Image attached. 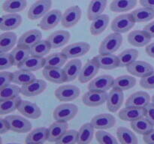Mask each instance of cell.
I'll return each mask as SVG.
<instances>
[{
    "instance_id": "44",
    "label": "cell",
    "mask_w": 154,
    "mask_h": 144,
    "mask_svg": "<svg viewBox=\"0 0 154 144\" xmlns=\"http://www.w3.org/2000/svg\"><path fill=\"white\" fill-rule=\"evenodd\" d=\"M35 79V76L31 71L20 69L13 73V82H12L23 86L32 82Z\"/></svg>"
},
{
    "instance_id": "3",
    "label": "cell",
    "mask_w": 154,
    "mask_h": 144,
    "mask_svg": "<svg viewBox=\"0 0 154 144\" xmlns=\"http://www.w3.org/2000/svg\"><path fill=\"white\" fill-rule=\"evenodd\" d=\"M135 22L132 18V14H125L114 18L111 22V27L114 32L122 34L132 29L135 26Z\"/></svg>"
},
{
    "instance_id": "5",
    "label": "cell",
    "mask_w": 154,
    "mask_h": 144,
    "mask_svg": "<svg viewBox=\"0 0 154 144\" xmlns=\"http://www.w3.org/2000/svg\"><path fill=\"white\" fill-rule=\"evenodd\" d=\"M80 88L73 85H64L58 87L55 91V96L60 101L69 102L78 98Z\"/></svg>"
},
{
    "instance_id": "14",
    "label": "cell",
    "mask_w": 154,
    "mask_h": 144,
    "mask_svg": "<svg viewBox=\"0 0 154 144\" xmlns=\"http://www.w3.org/2000/svg\"><path fill=\"white\" fill-rule=\"evenodd\" d=\"M108 94L104 92L89 90L82 97L83 103L90 107L100 106L106 102Z\"/></svg>"
},
{
    "instance_id": "54",
    "label": "cell",
    "mask_w": 154,
    "mask_h": 144,
    "mask_svg": "<svg viewBox=\"0 0 154 144\" xmlns=\"http://www.w3.org/2000/svg\"><path fill=\"white\" fill-rule=\"evenodd\" d=\"M143 140L145 143L154 144V129L146 134L143 135Z\"/></svg>"
},
{
    "instance_id": "24",
    "label": "cell",
    "mask_w": 154,
    "mask_h": 144,
    "mask_svg": "<svg viewBox=\"0 0 154 144\" xmlns=\"http://www.w3.org/2000/svg\"><path fill=\"white\" fill-rule=\"evenodd\" d=\"M94 58L103 70H112L119 67L118 56L114 54H99Z\"/></svg>"
},
{
    "instance_id": "33",
    "label": "cell",
    "mask_w": 154,
    "mask_h": 144,
    "mask_svg": "<svg viewBox=\"0 0 154 144\" xmlns=\"http://www.w3.org/2000/svg\"><path fill=\"white\" fill-rule=\"evenodd\" d=\"M95 128L91 122H87L83 124L78 130V143L87 144L93 140Z\"/></svg>"
},
{
    "instance_id": "17",
    "label": "cell",
    "mask_w": 154,
    "mask_h": 144,
    "mask_svg": "<svg viewBox=\"0 0 154 144\" xmlns=\"http://www.w3.org/2000/svg\"><path fill=\"white\" fill-rule=\"evenodd\" d=\"M145 116V108L135 107V106H126L120 110L118 117L121 120L126 122L135 121V120Z\"/></svg>"
},
{
    "instance_id": "50",
    "label": "cell",
    "mask_w": 154,
    "mask_h": 144,
    "mask_svg": "<svg viewBox=\"0 0 154 144\" xmlns=\"http://www.w3.org/2000/svg\"><path fill=\"white\" fill-rule=\"evenodd\" d=\"M140 85L145 89L154 88V71L144 77H141V80H140Z\"/></svg>"
},
{
    "instance_id": "26",
    "label": "cell",
    "mask_w": 154,
    "mask_h": 144,
    "mask_svg": "<svg viewBox=\"0 0 154 144\" xmlns=\"http://www.w3.org/2000/svg\"><path fill=\"white\" fill-rule=\"evenodd\" d=\"M70 39V33L68 31L59 30L51 33L48 37V40L49 41L52 49H57L63 46L69 42Z\"/></svg>"
},
{
    "instance_id": "35",
    "label": "cell",
    "mask_w": 154,
    "mask_h": 144,
    "mask_svg": "<svg viewBox=\"0 0 154 144\" xmlns=\"http://www.w3.org/2000/svg\"><path fill=\"white\" fill-rule=\"evenodd\" d=\"M137 0H114L110 4V9L116 13L126 12L136 6Z\"/></svg>"
},
{
    "instance_id": "21",
    "label": "cell",
    "mask_w": 154,
    "mask_h": 144,
    "mask_svg": "<svg viewBox=\"0 0 154 144\" xmlns=\"http://www.w3.org/2000/svg\"><path fill=\"white\" fill-rule=\"evenodd\" d=\"M152 38L144 30H134L128 34V41L136 47H142L148 44Z\"/></svg>"
},
{
    "instance_id": "52",
    "label": "cell",
    "mask_w": 154,
    "mask_h": 144,
    "mask_svg": "<svg viewBox=\"0 0 154 144\" xmlns=\"http://www.w3.org/2000/svg\"><path fill=\"white\" fill-rule=\"evenodd\" d=\"M144 108H145V117L154 126V104L153 103H149Z\"/></svg>"
},
{
    "instance_id": "41",
    "label": "cell",
    "mask_w": 154,
    "mask_h": 144,
    "mask_svg": "<svg viewBox=\"0 0 154 144\" xmlns=\"http://www.w3.org/2000/svg\"><path fill=\"white\" fill-rule=\"evenodd\" d=\"M26 4V0H6L2 4V9L8 13L17 14L24 10Z\"/></svg>"
},
{
    "instance_id": "49",
    "label": "cell",
    "mask_w": 154,
    "mask_h": 144,
    "mask_svg": "<svg viewBox=\"0 0 154 144\" xmlns=\"http://www.w3.org/2000/svg\"><path fill=\"white\" fill-rule=\"evenodd\" d=\"M14 65V61L11 53L0 52V70H4L8 69Z\"/></svg>"
},
{
    "instance_id": "4",
    "label": "cell",
    "mask_w": 154,
    "mask_h": 144,
    "mask_svg": "<svg viewBox=\"0 0 154 144\" xmlns=\"http://www.w3.org/2000/svg\"><path fill=\"white\" fill-rule=\"evenodd\" d=\"M5 118L10 126V130L15 133H27L32 129L31 122L20 116L10 115L6 116Z\"/></svg>"
},
{
    "instance_id": "57",
    "label": "cell",
    "mask_w": 154,
    "mask_h": 144,
    "mask_svg": "<svg viewBox=\"0 0 154 144\" xmlns=\"http://www.w3.org/2000/svg\"><path fill=\"white\" fill-rule=\"evenodd\" d=\"M146 52H147V55L149 56L154 58V42L153 43L150 44L149 45H147V47H146Z\"/></svg>"
},
{
    "instance_id": "7",
    "label": "cell",
    "mask_w": 154,
    "mask_h": 144,
    "mask_svg": "<svg viewBox=\"0 0 154 144\" xmlns=\"http://www.w3.org/2000/svg\"><path fill=\"white\" fill-rule=\"evenodd\" d=\"M63 14L61 11L57 9L49 10L45 16L42 17V20L40 21L38 24V26L41 29L48 31L52 28H55L60 22H61Z\"/></svg>"
},
{
    "instance_id": "32",
    "label": "cell",
    "mask_w": 154,
    "mask_h": 144,
    "mask_svg": "<svg viewBox=\"0 0 154 144\" xmlns=\"http://www.w3.org/2000/svg\"><path fill=\"white\" fill-rule=\"evenodd\" d=\"M17 37L14 32H6L0 35V52H8L16 44Z\"/></svg>"
},
{
    "instance_id": "10",
    "label": "cell",
    "mask_w": 154,
    "mask_h": 144,
    "mask_svg": "<svg viewBox=\"0 0 154 144\" xmlns=\"http://www.w3.org/2000/svg\"><path fill=\"white\" fill-rule=\"evenodd\" d=\"M123 91L113 88L108 94L106 100L107 109L111 112H116L120 109L124 100Z\"/></svg>"
},
{
    "instance_id": "2",
    "label": "cell",
    "mask_w": 154,
    "mask_h": 144,
    "mask_svg": "<svg viewBox=\"0 0 154 144\" xmlns=\"http://www.w3.org/2000/svg\"><path fill=\"white\" fill-rule=\"evenodd\" d=\"M78 111V106L73 104H63L54 109L53 117L57 122H68L75 118Z\"/></svg>"
},
{
    "instance_id": "1",
    "label": "cell",
    "mask_w": 154,
    "mask_h": 144,
    "mask_svg": "<svg viewBox=\"0 0 154 144\" xmlns=\"http://www.w3.org/2000/svg\"><path fill=\"white\" fill-rule=\"evenodd\" d=\"M123 42V37L120 33L114 32L107 36L99 46V54H113L119 50Z\"/></svg>"
},
{
    "instance_id": "31",
    "label": "cell",
    "mask_w": 154,
    "mask_h": 144,
    "mask_svg": "<svg viewBox=\"0 0 154 144\" xmlns=\"http://www.w3.org/2000/svg\"><path fill=\"white\" fill-rule=\"evenodd\" d=\"M109 16L107 14H102L97 16L92 22L90 26V33L91 34L97 36L102 34L108 26L109 23Z\"/></svg>"
},
{
    "instance_id": "25",
    "label": "cell",
    "mask_w": 154,
    "mask_h": 144,
    "mask_svg": "<svg viewBox=\"0 0 154 144\" xmlns=\"http://www.w3.org/2000/svg\"><path fill=\"white\" fill-rule=\"evenodd\" d=\"M43 75L47 80L54 83L61 84L67 82L64 70L61 68H45L43 70Z\"/></svg>"
},
{
    "instance_id": "22",
    "label": "cell",
    "mask_w": 154,
    "mask_h": 144,
    "mask_svg": "<svg viewBox=\"0 0 154 144\" xmlns=\"http://www.w3.org/2000/svg\"><path fill=\"white\" fill-rule=\"evenodd\" d=\"M22 22V17L20 14H8L3 15L1 17L0 22V29L2 31L9 32L18 28Z\"/></svg>"
},
{
    "instance_id": "19",
    "label": "cell",
    "mask_w": 154,
    "mask_h": 144,
    "mask_svg": "<svg viewBox=\"0 0 154 144\" xmlns=\"http://www.w3.org/2000/svg\"><path fill=\"white\" fill-rule=\"evenodd\" d=\"M42 34L39 30L32 29L26 32L20 37L17 41V46L31 48L35 44L42 40Z\"/></svg>"
},
{
    "instance_id": "15",
    "label": "cell",
    "mask_w": 154,
    "mask_h": 144,
    "mask_svg": "<svg viewBox=\"0 0 154 144\" xmlns=\"http://www.w3.org/2000/svg\"><path fill=\"white\" fill-rule=\"evenodd\" d=\"M126 69L129 74L141 78L154 71V68L151 64L143 61L133 62L126 66Z\"/></svg>"
},
{
    "instance_id": "8",
    "label": "cell",
    "mask_w": 154,
    "mask_h": 144,
    "mask_svg": "<svg viewBox=\"0 0 154 144\" xmlns=\"http://www.w3.org/2000/svg\"><path fill=\"white\" fill-rule=\"evenodd\" d=\"M81 9L78 5L72 6L66 9L62 17L63 26L67 28L75 26L81 20Z\"/></svg>"
},
{
    "instance_id": "34",
    "label": "cell",
    "mask_w": 154,
    "mask_h": 144,
    "mask_svg": "<svg viewBox=\"0 0 154 144\" xmlns=\"http://www.w3.org/2000/svg\"><path fill=\"white\" fill-rule=\"evenodd\" d=\"M136 84V79L132 76L129 75H123L117 76L114 80L112 88H118V89L125 91L132 88Z\"/></svg>"
},
{
    "instance_id": "47",
    "label": "cell",
    "mask_w": 154,
    "mask_h": 144,
    "mask_svg": "<svg viewBox=\"0 0 154 144\" xmlns=\"http://www.w3.org/2000/svg\"><path fill=\"white\" fill-rule=\"evenodd\" d=\"M96 138L98 142L100 144H117L119 142L113 135L103 130L96 131Z\"/></svg>"
},
{
    "instance_id": "55",
    "label": "cell",
    "mask_w": 154,
    "mask_h": 144,
    "mask_svg": "<svg viewBox=\"0 0 154 144\" xmlns=\"http://www.w3.org/2000/svg\"><path fill=\"white\" fill-rule=\"evenodd\" d=\"M144 30L150 36L151 38H154V21L150 23L147 24L144 26Z\"/></svg>"
},
{
    "instance_id": "51",
    "label": "cell",
    "mask_w": 154,
    "mask_h": 144,
    "mask_svg": "<svg viewBox=\"0 0 154 144\" xmlns=\"http://www.w3.org/2000/svg\"><path fill=\"white\" fill-rule=\"evenodd\" d=\"M0 78H1V84L0 88L10 85L11 82H13V73L2 70L0 73Z\"/></svg>"
},
{
    "instance_id": "9",
    "label": "cell",
    "mask_w": 154,
    "mask_h": 144,
    "mask_svg": "<svg viewBox=\"0 0 154 144\" xmlns=\"http://www.w3.org/2000/svg\"><path fill=\"white\" fill-rule=\"evenodd\" d=\"M47 88V82L43 80L35 79L21 86V94L26 97H34L43 92Z\"/></svg>"
},
{
    "instance_id": "27",
    "label": "cell",
    "mask_w": 154,
    "mask_h": 144,
    "mask_svg": "<svg viewBox=\"0 0 154 144\" xmlns=\"http://www.w3.org/2000/svg\"><path fill=\"white\" fill-rule=\"evenodd\" d=\"M82 69V63L79 59H72L66 63L63 68V70L66 76L67 82H72L79 76Z\"/></svg>"
},
{
    "instance_id": "45",
    "label": "cell",
    "mask_w": 154,
    "mask_h": 144,
    "mask_svg": "<svg viewBox=\"0 0 154 144\" xmlns=\"http://www.w3.org/2000/svg\"><path fill=\"white\" fill-rule=\"evenodd\" d=\"M51 49L52 48L48 40H41L30 48V52L34 56L44 57L49 53Z\"/></svg>"
},
{
    "instance_id": "53",
    "label": "cell",
    "mask_w": 154,
    "mask_h": 144,
    "mask_svg": "<svg viewBox=\"0 0 154 144\" xmlns=\"http://www.w3.org/2000/svg\"><path fill=\"white\" fill-rule=\"evenodd\" d=\"M9 130H10V126H9L8 121L5 118H2L0 119V134H4L7 133Z\"/></svg>"
},
{
    "instance_id": "48",
    "label": "cell",
    "mask_w": 154,
    "mask_h": 144,
    "mask_svg": "<svg viewBox=\"0 0 154 144\" xmlns=\"http://www.w3.org/2000/svg\"><path fill=\"white\" fill-rule=\"evenodd\" d=\"M78 131L75 130H66L57 142L58 144H74L78 142Z\"/></svg>"
},
{
    "instance_id": "20",
    "label": "cell",
    "mask_w": 154,
    "mask_h": 144,
    "mask_svg": "<svg viewBox=\"0 0 154 144\" xmlns=\"http://www.w3.org/2000/svg\"><path fill=\"white\" fill-rule=\"evenodd\" d=\"M149 103H150V97L148 93L139 91L133 93L128 98L125 106L144 108Z\"/></svg>"
},
{
    "instance_id": "23",
    "label": "cell",
    "mask_w": 154,
    "mask_h": 144,
    "mask_svg": "<svg viewBox=\"0 0 154 144\" xmlns=\"http://www.w3.org/2000/svg\"><path fill=\"white\" fill-rule=\"evenodd\" d=\"M68 123L56 121L48 128V141L57 142L68 130Z\"/></svg>"
},
{
    "instance_id": "16",
    "label": "cell",
    "mask_w": 154,
    "mask_h": 144,
    "mask_svg": "<svg viewBox=\"0 0 154 144\" xmlns=\"http://www.w3.org/2000/svg\"><path fill=\"white\" fill-rule=\"evenodd\" d=\"M90 122L95 129L105 130L114 127L116 124V119L111 114L101 113L95 116Z\"/></svg>"
},
{
    "instance_id": "37",
    "label": "cell",
    "mask_w": 154,
    "mask_h": 144,
    "mask_svg": "<svg viewBox=\"0 0 154 144\" xmlns=\"http://www.w3.org/2000/svg\"><path fill=\"white\" fill-rule=\"evenodd\" d=\"M67 59L68 58L63 52H55L45 58V68H62V66L66 64Z\"/></svg>"
},
{
    "instance_id": "40",
    "label": "cell",
    "mask_w": 154,
    "mask_h": 144,
    "mask_svg": "<svg viewBox=\"0 0 154 144\" xmlns=\"http://www.w3.org/2000/svg\"><path fill=\"white\" fill-rule=\"evenodd\" d=\"M117 136L119 142L122 144L138 143L135 134L127 128L119 127L117 130Z\"/></svg>"
},
{
    "instance_id": "18",
    "label": "cell",
    "mask_w": 154,
    "mask_h": 144,
    "mask_svg": "<svg viewBox=\"0 0 154 144\" xmlns=\"http://www.w3.org/2000/svg\"><path fill=\"white\" fill-rule=\"evenodd\" d=\"M17 110L24 116L32 119H37L42 116L40 107L36 104L29 100H21Z\"/></svg>"
},
{
    "instance_id": "28",
    "label": "cell",
    "mask_w": 154,
    "mask_h": 144,
    "mask_svg": "<svg viewBox=\"0 0 154 144\" xmlns=\"http://www.w3.org/2000/svg\"><path fill=\"white\" fill-rule=\"evenodd\" d=\"M45 58L44 57H37L30 55L25 61L21 63L18 68L22 70H28V71H35L39 69L45 68Z\"/></svg>"
},
{
    "instance_id": "13",
    "label": "cell",
    "mask_w": 154,
    "mask_h": 144,
    "mask_svg": "<svg viewBox=\"0 0 154 144\" xmlns=\"http://www.w3.org/2000/svg\"><path fill=\"white\" fill-rule=\"evenodd\" d=\"M90 45L86 42H76L69 45L62 50L68 58L83 56L90 51Z\"/></svg>"
},
{
    "instance_id": "43",
    "label": "cell",
    "mask_w": 154,
    "mask_h": 144,
    "mask_svg": "<svg viewBox=\"0 0 154 144\" xmlns=\"http://www.w3.org/2000/svg\"><path fill=\"white\" fill-rule=\"evenodd\" d=\"M138 51L135 49H128L123 51L118 56L119 67H126L138 57Z\"/></svg>"
},
{
    "instance_id": "12",
    "label": "cell",
    "mask_w": 154,
    "mask_h": 144,
    "mask_svg": "<svg viewBox=\"0 0 154 144\" xmlns=\"http://www.w3.org/2000/svg\"><path fill=\"white\" fill-rule=\"evenodd\" d=\"M99 65L94 58L88 60L81 70L78 80L81 83L90 82L95 77L99 70Z\"/></svg>"
},
{
    "instance_id": "11",
    "label": "cell",
    "mask_w": 154,
    "mask_h": 144,
    "mask_svg": "<svg viewBox=\"0 0 154 144\" xmlns=\"http://www.w3.org/2000/svg\"><path fill=\"white\" fill-rule=\"evenodd\" d=\"M114 79L111 75H101L92 80L88 84V89L107 92L113 87Z\"/></svg>"
},
{
    "instance_id": "46",
    "label": "cell",
    "mask_w": 154,
    "mask_h": 144,
    "mask_svg": "<svg viewBox=\"0 0 154 144\" xmlns=\"http://www.w3.org/2000/svg\"><path fill=\"white\" fill-rule=\"evenodd\" d=\"M21 93V88L16 85H8L0 88V100L11 99L19 96Z\"/></svg>"
},
{
    "instance_id": "39",
    "label": "cell",
    "mask_w": 154,
    "mask_h": 144,
    "mask_svg": "<svg viewBox=\"0 0 154 144\" xmlns=\"http://www.w3.org/2000/svg\"><path fill=\"white\" fill-rule=\"evenodd\" d=\"M21 100L22 99L20 96L14 98L0 100V114L2 116L6 115L17 110Z\"/></svg>"
},
{
    "instance_id": "6",
    "label": "cell",
    "mask_w": 154,
    "mask_h": 144,
    "mask_svg": "<svg viewBox=\"0 0 154 144\" xmlns=\"http://www.w3.org/2000/svg\"><path fill=\"white\" fill-rule=\"evenodd\" d=\"M52 5L51 0H38L32 4L28 10V18L32 20L42 18L45 16L51 9Z\"/></svg>"
},
{
    "instance_id": "56",
    "label": "cell",
    "mask_w": 154,
    "mask_h": 144,
    "mask_svg": "<svg viewBox=\"0 0 154 144\" xmlns=\"http://www.w3.org/2000/svg\"><path fill=\"white\" fill-rule=\"evenodd\" d=\"M140 4L143 7L148 8L154 10V0H140Z\"/></svg>"
},
{
    "instance_id": "58",
    "label": "cell",
    "mask_w": 154,
    "mask_h": 144,
    "mask_svg": "<svg viewBox=\"0 0 154 144\" xmlns=\"http://www.w3.org/2000/svg\"><path fill=\"white\" fill-rule=\"evenodd\" d=\"M152 103L154 104V95L153 96V98H152Z\"/></svg>"
},
{
    "instance_id": "38",
    "label": "cell",
    "mask_w": 154,
    "mask_h": 144,
    "mask_svg": "<svg viewBox=\"0 0 154 144\" xmlns=\"http://www.w3.org/2000/svg\"><path fill=\"white\" fill-rule=\"evenodd\" d=\"M135 22H145L154 18V10L148 8L143 7L136 9L131 13Z\"/></svg>"
},
{
    "instance_id": "42",
    "label": "cell",
    "mask_w": 154,
    "mask_h": 144,
    "mask_svg": "<svg viewBox=\"0 0 154 144\" xmlns=\"http://www.w3.org/2000/svg\"><path fill=\"white\" fill-rule=\"evenodd\" d=\"M11 55L13 58L14 65L18 67L31 55V52H30L29 48L17 46V47L14 48V50L11 52Z\"/></svg>"
},
{
    "instance_id": "30",
    "label": "cell",
    "mask_w": 154,
    "mask_h": 144,
    "mask_svg": "<svg viewBox=\"0 0 154 144\" xmlns=\"http://www.w3.org/2000/svg\"><path fill=\"white\" fill-rule=\"evenodd\" d=\"M108 0H91L87 8V18L93 20L102 14L107 6Z\"/></svg>"
},
{
    "instance_id": "29",
    "label": "cell",
    "mask_w": 154,
    "mask_h": 144,
    "mask_svg": "<svg viewBox=\"0 0 154 144\" xmlns=\"http://www.w3.org/2000/svg\"><path fill=\"white\" fill-rule=\"evenodd\" d=\"M48 141V128H38L28 134L25 142L27 144H42Z\"/></svg>"
},
{
    "instance_id": "36",
    "label": "cell",
    "mask_w": 154,
    "mask_h": 144,
    "mask_svg": "<svg viewBox=\"0 0 154 144\" xmlns=\"http://www.w3.org/2000/svg\"><path fill=\"white\" fill-rule=\"evenodd\" d=\"M154 126L145 116L131 122V128L132 130L139 134L144 135L153 130Z\"/></svg>"
}]
</instances>
